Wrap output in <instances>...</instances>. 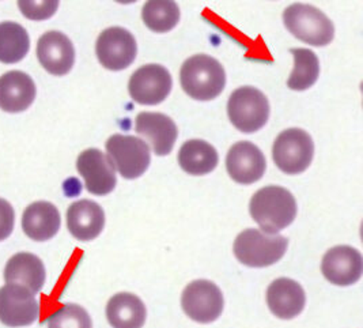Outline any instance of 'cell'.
Returning <instances> with one entry per match:
<instances>
[{
  "instance_id": "6da1fadb",
  "label": "cell",
  "mask_w": 363,
  "mask_h": 328,
  "mask_svg": "<svg viewBox=\"0 0 363 328\" xmlns=\"http://www.w3.org/2000/svg\"><path fill=\"white\" fill-rule=\"evenodd\" d=\"M249 212L264 233L277 234L294 222L297 202L286 188L268 185L252 197Z\"/></svg>"
},
{
  "instance_id": "7a4b0ae2",
  "label": "cell",
  "mask_w": 363,
  "mask_h": 328,
  "mask_svg": "<svg viewBox=\"0 0 363 328\" xmlns=\"http://www.w3.org/2000/svg\"><path fill=\"white\" fill-rule=\"evenodd\" d=\"M182 90L194 99L211 101L226 86V72L222 65L208 55H195L184 62L180 71Z\"/></svg>"
},
{
  "instance_id": "3957f363",
  "label": "cell",
  "mask_w": 363,
  "mask_h": 328,
  "mask_svg": "<svg viewBox=\"0 0 363 328\" xmlns=\"http://www.w3.org/2000/svg\"><path fill=\"white\" fill-rule=\"evenodd\" d=\"M283 22L294 37L313 47L328 45L335 35V26L330 18L311 4L289 6L283 13Z\"/></svg>"
},
{
  "instance_id": "277c9868",
  "label": "cell",
  "mask_w": 363,
  "mask_h": 328,
  "mask_svg": "<svg viewBox=\"0 0 363 328\" xmlns=\"http://www.w3.org/2000/svg\"><path fill=\"white\" fill-rule=\"evenodd\" d=\"M287 251V239L262 230L241 231L234 241V255L238 262L248 267H268L279 262Z\"/></svg>"
},
{
  "instance_id": "5b68a950",
  "label": "cell",
  "mask_w": 363,
  "mask_h": 328,
  "mask_svg": "<svg viewBox=\"0 0 363 328\" xmlns=\"http://www.w3.org/2000/svg\"><path fill=\"white\" fill-rule=\"evenodd\" d=\"M228 115L238 131L253 133L262 130L268 121L269 102L259 89L244 86L231 93Z\"/></svg>"
},
{
  "instance_id": "8992f818",
  "label": "cell",
  "mask_w": 363,
  "mask_h": 328,
  "mask_svg": "<svg viewBox=\"0 0 363 328\" xmlns=\"http://www.w3.org/2000/svg\"><path fill=\"white\" fill-rule=\"evenodd\" d=\"M105 148L111 164L124 179H138L149 169V145L136 136L116 133L108 139Z\"/></svg>"
},
{
  "instance_id": "52a82bcc",
  "label": "cell",
  "mask_w": 363,
  "mask_h": 328,
  "mask_svg": "<svg viewBox=\"0 0 363 328\" xmlns=\"http://www.w3.org/2000/svg\"><path fill=\"white\" fill-rule=\"evenodd\" d=\"M314 143L312 136L301 129H289L274 142L272 158L283 173L298 175L312 164Z\"/></svg>"
},
{
  "instance_id": "ba28073f",
  "label": "cell",
  "mask_w": 363,
  "mask_h": 328,
  "mask_svg": "<svg viewBox=\"0 0 363 328\" xmlns=\"http://www.w3.org/2000/svg\"><path fill=\"white\" fill-rule=\"evenodd\" d=\"M182 310L192 320L207 324L215 322L223 311V295L214 282L198 279L182 292Z\"/></svg>"
},
{
  "instance_id": "9c48e42d",
  "label": "cell",
  "mask_w": 363,
  "mask_h": 328,
  "mask_svg": "<svg viewBox=\"0 0 363 328\" xmlns=\"http://www.w3.org/2000/svg\"><path fill=\"white\" fill-rule=\"evenodd\" d=\"M96 53L102 67L111 71H121L135 62L138 45L131 32L113 26L99 34Z\"/></svg>"
},
{
  "instance_id": "30bf717a",
  "label": "cell",
  "mask_w": 363,
  "mask_h": 328,
  "mask_svg": "<svg viewBox=\"0 0 363 328\" xmlns=\"http://www.w3.org/2000/svg\"><path fill=\"white\" fill-rule=\"evenodd\" d=\"M173 86L170 72L161 65L138 68L128 83L131 99L140 105H158L167 99Z\"/></svg>"
},
{
  "instance_id": "8fae6325",
  "label": "cell",
  "mask_w": 363,
  "mask_h": 328,
  "mask_svg": "<svg viewBox=\"0 0 363 328\" xmlns=\"http://www.w3.org/2000/svg\"><path fill=\"white\" fill-rule=\"evenodd\" d=\"M40 305L33 293L19 285L0 289V322L7 327L30 326L38 319Z\"/></svg>"
},
{
  "instance_id": "7c38bea8",
  "label": "cell",
  "mask_w": 363,
  "mask_h": 328,
  "mask_svg": "<svg viewBox=\"0 0 363 328\" xmlns=\"http://www.w3.org/2000/svg\"><path fill=\"white\" fill-rule=\"evenodd\" d=\"M77 169L84 179L86 190L97 197L111 194L117 184L115 168L99 148H87L77 160Z\"/></svg>"
},
{
  "instance_id": "4fadbf2b",
  "label": "cell",
  "mask_w": 363,
  "mask_h": 328,
  "mask_svg": "<svg viewBox=\"0 0 363 328\" xmlns=\"http://www.w3.org/2000/svg\"><path fill=\"white\" fill-rule=\"evenodd\" d=\"M321 271L330 283L351 286L362 277V255L352 246H333L323 258Z\"/></svg>"
},
{
  "instance_id": "5bb4252c",
  "label": "cell",
  "mask_w": 363,
  "mask_h": 328,
  "mask_svg": "<svg viewBox=\"0 0 363 328\" xmlns=\"http://www.w3.org/2000/svg\"><path fill=\"white\" fill-rule=\"evenodd\" d=\"M264 154L255 143L238 142L231 146L226 157L228 173L238 184H253L265 173Z\"/></svg>"
},
{
  "instance_id": "9a60e30c",
  "label": "cell",
  "mask_w": 363,
  "mask_h": 328,
  "mask_svg": "<svg viewBox=\"0 0 363 328\" xmlns=\"http://www.w3.org/2000/svg\"><path fill=\"white\" fill-rule=\"evenodd\" d=\"M40 65L52 75H66L75 63V50L71 40L62 32H47L37 43Z\"/></svg>"
},
{
  "instance_id": "2e32d148",
  "label": "cell",
  "mask_w": 363,
  "mask_h": 328,
  "mask_svg": "<svg viewBox=\"0 0 363 328\" xmlns=\"http://www.w3.org/2000/svg\"><path fill=\"white\" fill-rule=\"evenodd\" d=\"M136 132L160 157L172 153L179 135L174 121L169 116L155 112H142L136 116Z\"/></svg>"
},
{
  "instance_id": "e0dca14e",
  "label": "cell",
  "mask_w": 363,
  "mask_h": 328,
  "mask_svg": "<svg viewBox=\"0 0 363 328\" xmlns=\"http://www.w3.org/2000/svg\"><path fill=\"white\" fill-rule=\"evenodd\" d=\"M105 226V213L93 200H78L67 210V228L79 241L97 239Z\"/></svg>"
},
{
  "instance_id": "ac0fdd59",
  "label": "cell",
  "mask_w": 363,
  "mask_h": 328,
  "mask_svg": "<svg viewBox=\"0 0 363 328\" xmlns=\"http://www.w3.org/2000/svg\"><path fill=\"white\" fill-rule=\"evenodd\" d=\"M33 80L22 71H9L0 77V109L9 114L26 111L35 99Z\"/></svg>"
},
{
  "instance_id": "d6986e66",
  "label": "cell",
  "mask_w": 363,
  "mask_h": 328,
  "mask_svg": "<svg viewBox=\"0 0 363 328\" xmlns=\"http://www.w3.org/2000/svg\"><path fill=\"white\" fill-rule=\"evenodd\" d=\"M267 304L277 317L289 320L303 311L306 295L302 286L290 278L274 280L267 290Z\"/></svg>"
},
{
  "instance_id": "ffe728a7",
  "label": "cell",
  "mask_w": 363,
  "mask_h": 328,
  "mask_svg": "<svg viewBox=\"0 0 363 328\" xmlns=\"http://www.w3.org/2000/svg\"><path fill=\"white\" fill-rule=\"evenodd\" d=\"M45 278L44 263L38 256L29 252H19L14 255L4 268V280L7 285L23 286L33 295L43 289Z\"/></svg>"
},
{
  "instance_id": "44dd1931",
  "label": "cell",
  "mask_w": 363,
  "mask_h": 328,
  "mask_svg": "<svg viewBox=\"0 0 363 328\" xmlns=\"http://www.w3.org/2000/svg\"><path fill=\"white\" fill-rule=\"evenodd\" d=\"M60 213L50 202H34L22 215V230L33 241H48L60 229Z\"/></svg>"
},
{
  "instance_id": "7402d4cb",
  "label": "cell",
  "mask_w": 363,
  "mask_h": 328,
  "mask_svg": "<svg viewBox=\"0 0 363 328\" xmlns=\"http://www.w3.org/2000/svg\"><path fill=\"white\" fill-rule=\"evenodd\" d=\"M146 316L143 301L133 293H117L106 305V317L113 328H142Z\"/></svg>"
},
{
  "instance_id": "603a6c76",
  "label": "cell",
  "mask_w": 363,
  "mask_h": 328,
  "mask_svg": "<svg viewBox=\"0 0 363 328\" xmlns=\"http://www.w3.org/2000/svg\"><path fill=\"white\" fill-rule=\"evenodd\" d=\"M219 161L218 151L206 141H186L179 151V164L192 176H203L213 172Z\"/></svg>"
},
{
  "instance_id": "cb8c5ba5",
  "label": "cell",
  "mask_w": 363,
  "mask_h": 328,
  "mask_svg": "<svg viewBox=\"0 0 363 328\" xmlns=\"http://www.w3.org/2000/svg\"><path fill=\"white\" fill-rule=\"evenodd\" d=\"M30 50V38L26 29L16 22L0 23V62L14 65L21 62Z\"/></svg>"
},
{
  "instance_id": "d4e9b609",
  "label": "cell",
  "mask_w": 363,
  "mask_h": 328,
  "mask_svg": "<svg viewBox=\"0 0 363 328\" xmlns=\"http://www.w3.org/2000/svg\"><path fill=\"white\" fill-rule=\"evenodd\" d=\"M290 52L294 56V70L287 81V86L296 92L308 90L317 82L320 75L318 58L313 50L306 48H293Z\"/></svg>"
},
{
  "instance_id": "484cf974",
  "label": "cell",
  "mask_w": 363,
  "mask_h": 328,
  "mask_svg": "<svg viewBox=\"0 0 363 328\" xmlns=\"http://www.w3.org/2000/svg\"><path fill=\"white\" fill-rule=\"evenodd\" d=\"M145 25L155 33H166L174 29L180 21V9L176 1L151 0L142 9Z\"/></svg>"
},
{
  "instance_id": "4316f807",
  "label": "cell",
  "mask_w": 363,
  "mask_h": 328,
  "mask_svg": "<svg viewBox=\"0 0 363 328\" xmlns=\"http://www.w3.org/2000/svg\"><path fill=\"white\" fill-rule=\"evenodd\" d=\"M48 328H93L89 313L77 304H66L50 315Z\"/></svg>"
},
{
  "instance_id": "83f0119b",
  "label": "cell",
  "mask_w": 363,
  "mask_h": 328,
  "mask_svg": "<svg viewBox=\"0 0 363 328\" xmlns=\"http://www.w3.org/2000/svg\"><path fill=\"white\" fill-rule=\"evenodd\" d=\"M22 14L29 19H47L57 10L59 1H18Z\"/></svg>"
},
{
  "instance_id": "f1b7e54d",
  "label": "cell",
  "mask_w": 363,
  "mask_h": 328,
  "mask_svg": "<svg viewBox=\"0 0 363 328\" xmlns=\"http://www.w3.org/2000/svg\"><path fill=\"white\" fill-rule=\"evenodd\" d=\"M16 213L11 204L0 197V241L6 240L14 230Z\"/></svg>"
}]
</instances>
